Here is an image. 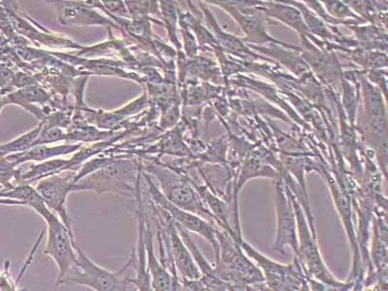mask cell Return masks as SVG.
Returning a JSON list of instances; mask_svg holds the SVG:
<instances>
[{"mask_svg": "<svg viewBox=\"0 0 388 291\" xmlns=\"http://www.w3.org/2000/svg\"><path fill=\"white\" fill-rule=\"evenodd\" d=\"M76 253L79 264L64 277L58 285H83L95 291L137 290L132 282V277L125 276V272L135 266V249L131 253L127 263L116 272L108 271L98 266L78 245Z\"/></svg>", "mask_w": 388, "mask_h": 291, "instance_id": "1", "label": "cell"}, {"mask_svg": "<svg viewBox=\"0 0 388 291\" xmlns=\"http://www.w3.org/2000/svg\"><path fill=\"white\" fill-rule=\"evenodd\" d=\"M215 271L226 285H248L264 282L263 275L227 232L218 228Z\"/></svg>", "mask_w": 388, "mask_h": 291, "instance_id": "2", "label": "cell"}, {"mask_svg": "<svg viewBox=\"0 0 388 291\" xmlns=\"http://www.w3.org/2000/svg\"><path fill=\"white\" fill-rule=\"evenodd\" d=\"M286 191L293 202L297 221L298 255L294 258L300 264L307 279L315 280V281L327 285L341 284L342 282L331 273L323 260L320 247H318L317 234L314 233L310 228L301 203L290 189H286Z\"/></svg>", "mask_w": 388, "mask_h": 291, "instance_id": "3", "label": "cell"}, {"mask_svg": "<svg viewBox=\"0 0 388 291\" xmlns=\"http://www.w3.org/2000/svg\"><path fill=\"white\" fill-rule=\"evenodd\" d=\"M74 191H93L96 194L111 192L133 196L137 191L136 167L127 160H114L74 184Z\"/></svg>", "mask_w": 388, "mask_h": 291, "instance_id": "4", "label": "cell"}, {"mask_svg": "<svg viewBox=\"0 0 388 291\" xmlns=\"http://www.w3.org/2000/svg\"><path fill=\"white\" fill-rule=\"evenodd\" d=\"M47 223V240L45 255L50 256L57 264L58 274L56 287L68 273L76 268L79 260L76 253V241L61 218L49 209L41 213Z\"/></svg>", "mask_w": 388, "mask_h": 291, "instance_id": "5", "label": "cell"}, {"mask_svg": "<svg viewBox=\"0 0 388 291\" xmlns=\"http://www.w3.org/2000/svg\"><path fill=\"white\" fill-rule=\"evenodd\" d=\"M276 216L277 226L272 250L285 255L286 248H290L294 258L298 255V233L293 202L282 181L276 186Z\"/></svg>", "mask_w": 388, "mask_h": 291, "instance_id": "6", "label": "cell"}, {"mask_svg": "<svg viewBox=\"0 0 388 291\" xmlns=\"http://www.w3.org/2000/svg\"><path fill=\"white\" fill-rule=\"evenodd\" d=\"M151 171L159 180L160 186H162V194L168 201L172 203L176 207L195 213V215L199 216L203 213V215L208 216L211 221L215 223L212 215L203 205L199 196L187 181L177 177L175 174L168 172L167 170L162 169V168L152 167Z\"/></svg>", "mask_w": 388, "mask_h": 291, "instance_id": "7", "label": "cell"}, {"mask_svg": "<svg viewBox=\"0 0 388 291\" xmlns=\"http://www.w3.org/2000/svg\"><path fill=\"white\" fill-rule=\"evenodd\" d=\"M148 183L149 192L152 199L164 209L165 212L170 216L173 223L183 228L184 231L194 232V233L203 237L212 245L214 255H216L219 248L218 240H216V231H218L219 226L211 221L209 223L200 216L176 207L165 199L162 191L155 186L154 184L152 183L150 179H148Z\"/></svg>", "mask_w": 388, "mask_h": 291, "instance_id": "8", "label": "cell"}, {"mask_svg": "<svg viewBox=\"0 0 388 291\" xmlns=\"http://www.w3.org/2000/svg\"><path fill=\"white\" fill-rule=\"evenodd\" d=\"M73 180L74 179L72 178L52 175L40 180L36 189L46 204L48 209L61 218L72 236L75 237L73 228H72V220L69 217L68 208H66L68 196L69 194L74 191Z\"/></svg>", "mask_w": 388, "mask_h": 291, "instance_id": "9", "label": "cell"}, {"mask_svg": "<svg viewBox=\"0 0 388 291\" xmlns=\"http://www.w3.org/2000/svg\"><path fill=\"white\" fill-rule=\"evenodd\" d=\"M168 260L171 263V274L180 275L182 280L196 281L201 279L202 274L195 263L191 250L184 244L175 223L171 220L167 228Z\"/></svg>", "mask_w": 388, "mask_h": 291, "instance_id": "10", "label": "cell"}, {"mask_svg": "<svg viewBox=\"0 0 388 291\" xmlns=\"http://www.w3.org/2000/svg\"><path fill=\"white\" fill-rule=\"evenodd\" d=\"M370 238V250H368L370 271L365 280H378L382 284L387 285L388 242L387 226L384 218H374Z\"/></svg>", "mask_w": 388, "mask_h": 291, "instance_id": "11", "label": "cell"}, {"mask_svg": "<svg viewBox=\"0 0 388 291\" xmlns=\"http://www.w3.org/2000/svg\"><path fill=\"white\" fill-rule=\"evenodd\" d=\"M266 13L273 18H279L286 25L293 26L296 31L306 33L308 26L305 25L303 16L298 10L283 4H270L265 5Z\"/></svg>", "mask_w": 388, "mask_h": 291, "instance_id": "12", "label": "cell"}, {"mask_svg": "<svg viewBox=\"0 0 388 291\" xmlns=\"http://www.w3.org/2000/svg\"><path fill=\"white\" fill-rule=\"evenodd\" d=\"M227 11L229 13L234 14V17L239 21L240 25H242L243 28L247 32L248 36H250V41L254 42H265L268 40L274 41L271 37L268 36V34L265 32L263 26L261 25L258 18L251 17V16L240 14L239 11L235 9V8H227Z\"/></svg>", "mask_w": 388, "mask_h": 291, "instance_id": "13", "label": "cell"}, {"mask_svg": "<svg viewBox=\"0 0 388 291\" xmlns=\"http://www.w3.org/2000/svg\"><path fill=\"white\" fill-rule=\"evenodd\" d=\"M61 14V21L65 23L93 25V23H103L104 21V18L95 14L93 11L80 6L64 7Z\"/></svg>", "mask_w": 388, "mask_h": 291, "instance_id": "14", "label": "cell"}, {"mask_svg": "<svg viewBox=\"0 0 388 291\" xmlns=\"http://www.w3.org/2000/svg\"><path fill=\"white\" fill-rule=\"evenodd\" d=\"M78 146H61L53 147V148H47V147H36L32 149L31 151L26 152L17 157L18 162H26V160H40L47 159L49 157L60 156V154H65L75 151Z\"/></svg>", "mask_w": 388, "mask_h": 291, "instance_id": "15", "label": "cell"}, {"mask_svg": "<svg viewBox=\"0 0 388 291\" xmlns=\"http://www.w3.org/2000/svg\"><path fill=\"white\" fill-rule=\"evenodd\" d=\"M40 128H36L33 132L28 133V134L23 135V137L18 139V140L14 141V142L8 144V145L4 146V151L12 152V151H23L29 148V147L33 145L34 139L38 136L40 132Z\"/></svg>", "mask_w": 388, "mask_h": 291, "instance_id": "16", "label": "cell"}, {"mask_svg": "<svg viewBox=\"0 0 388 291\" xmlns=\"http://www.w3.org/2000/svg\"><path fill=\"white\" fill-rule=\"evenodd\" d=\"M325 7L332 14L340 16V17L353 16L352 13H350V11L347 9L346 5L341 4V2H325Z\"/></svg>", "mask_w": 388, "mask_h": 291, "instance_id": "17", "label": "cell"}, {"mask_svg": "<svg viewBox=\"0 0 388 291\" xmlns=\"http://www.w3.org/2000/svg\"><path fill=\"white\" fill-rule=\"evenodd\" d=\"M0 108H1V102H0Z\"/></svg>", "mask_w": 388, "mask_h": 291, "instance_id": "18", "label": "cell"}, {"mask_svg": "<svg viewBox=\"0 0 388 291\" xmlns=\"http://www.w3.org/2000/svg\"><path fill=\"white\" fill-rule=\"evenodd\" d=\"M136 291H138V290H136Z\"/></svg>", "mask_w": 388, "mask_h": 291, "instance_id": "19", "label": "cell"}]
</instances>
